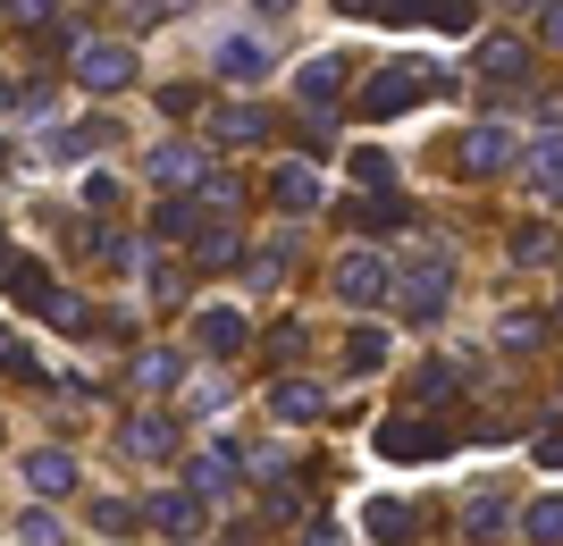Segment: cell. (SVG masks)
I'll return each instance as SVG.
<instances>
[{"label":"cell","instance_id":"cell-1","mask_svg":"<svg viewBox=\"0 0 563 546\" xmlns=\"http://www.w3.org/2000/svg\"><path fill=\"white\" fill-rule=\"evenodd\" d=\"M421 93H438V76H421V59H396V68H378V76H371L362 119H396V110H412Z\"/></svg>","mask_w":563,"mask_h":546},{"label":"cell","instance_id":"cell-2","mask_svg":"<svg viewBox=\"0 0 563 546\" xmlns=\"http://www.w3.org/2000/svg\"><path fill=\"white\" fill-rule=\"evenodd\" d=\"M446 286H454L446 261H412V269H396V320H438V311H446Z\"/></svg>","mask_w":563,"mask_h":546},{"label":"cell","instance_id":"cell-3","mask_svg":"<svg viewBox=\"0 0 563 546\" xmlns=\"http://www.w3.org/2000/svg\"><path fill=\"white\" fill-rule=\"evenodd\" d=\"M76 85H85L93 101L126 93V85H135V51H126V43H85V51H76Z\"/></svg>","mask_w":563,"mask_h":546},{"label":"cell","instance_id":"cell-4","mask_svg":"<svg viewBox=\"0 0 563 546\" xmlns=\"http://www.w3.org/2000/svg\"><path fill=\"white\" fill-rule=\"evenodd\" d=\"M329 286H336V303H353V311H371V303H387V294H396V278H387V261H378V253H345Z\"/></svg>","mask_w":563,"mask_h":546},{"label":"cell","instance_id":"cell-5","mask_svg":"<svg viewBox=\"0 0 563 546\" xmlns=\"http://www.w3.org/2000/svg\"><path fill=\"white\" fill-rule=\"evenodd\" d=\"M118 446L135 454V463H168V454H177V421H168V412H126Z\"/></svg>","mask_w":563,"mask_h":546},{"label":"cell","instance_id":"cell-6","mask_svg":"<svg viewBox=\"0 0 563 546\" xmlns=\"http://www.w3.org/2000/svg\"><path fill=\"white\" fill-rule=\"evenodd\" d=\"M505 160H514V135H505V126H471V135L454 143V168H463V177H496Z\"/></svg>","mask_w":563,"mask_h":546},{"label":"cell","instance_id":"cell-7","mask_svg":"<svg viewBox=\"0 0 563 546\" xmlns=\"http://www.w3.org/2000/svg\"><path fill=\"white\" fill-rule=\"evenodd\" d=\"M378 454H387V463H421V454H446V428H438V421H387V428H378Z\"/></svg>","mask_w":563,"mask_h":546},{"label":"cell","instance_id":"cell-8","mask_svg":"<svg viewBox=\"0 0 563 546\" xmlns=\"http://www.w3.org/2000/svg\"><path fill=\"white\" fill-rule=\"evenodd\" d=\"M244 336H253V328H244V311H194V345H202V354H211V361H228V354H244Z\"/></svg>","mask_w":563,"mask_h":546},{"label":"cell","instance_id":"cell-9","mask_svg":"<svg viewBox=\"0 0 563 546\" xmlns=\"http://www.w3.org/2000/svg\"><path fill=\"white\" fill-rule=\"evenodd\" d=\"M269 202H278L286 219L320 211V177H311V160H286V168H269Z\"/></svg>","mask_w":563,"mask_h":546},{"label":"cell","instance_id":"cell-10","mask_svg":"<svg viewBox=\"0 0 563 546\" xmlns=\"http://www.w3.org/2000/svg\"><path fill=\"white\" fill-rule=\"evenodd\" d=\"M345 76H353V59H345V51H320V59H303V76H295V93H303V110L336 101V93H345Z\"/></svg>","mask_w":563,"mask_h":546},{"label":"cell","instance_id":"cell-11","mask_svg":"<svg viewBox=\"0 0 563 546\" xmlns=\"http://www.w3.org/2000/svg\"><path fill=\"white\" fill-rule=\"evenodd\" d=\"M211 68L228 76V85H261V76H269V43H253V34H228V43L211 51Z\"/></svg>","mask_w":563,"mask_h":546},{"label":"cell","instance_id":"cell-12","mask_svg":"<svg viewBox=\"0 0 563 546\" xmlns=\"http://www.w3.org/2000/svg\"><path fill=\"white\" fill-rule=\"evenodd\" d=\"M152 177H161V186H211V152H202V143H161V152H152Z\"/></svg>","mask_w":563,"mask_h":546},{"label":"cell","instance_id":"cell-13","mask_svg":"<svg viewBox=\"0 0 563 546\" xmlns=\"http://www.w3.org/2000/svg\"><path fill=\"white\" fill-rule=\"evenodd\" d=\"M143 513H152V530H168V538H202V497H194V488H168V497H152Z\"/></svg>","mask_w":563,"mask_h":546},{"label":"cell","instance_id":"cell-14","mask_svg":"<svg viewBox=\"0 0 563 546\" xmlns=\"http://www.w3.org/2000/svg\"><path fill=\"white\" fill-rule=\"evenodd\" d=\"M345 219H353V227H362V236H396V227H404V219H412V211H404L396 193L378 186V193H362V202H345Z\"/></svg>","mask_w":563,"mask_h":546},{"label":"cell","instance_id":"cell-15","mask_svg":"<svg viewBox=\"0 0 563 546\" xmlns=\"http://www.w3.org/2000/svg\"><path fill=\"white\" fill-rule=\"evenodd\" d=\"M126 379H135V387H143V395H168V387L186 379V361L168 354V345H143V354H135V361H126Z\"/></svg>","mask_w":563,"mask_h":546},{"label":"cell","instance_id":"cell-16","mask_svg":"<svg viewBox=\"0 0 563 546\" xmlns=\"http://www.w3.org/2000/svg\"><path fill=\"white\" fill-rule=\"evenodd\" d=\"M25 488H34V497H68V488H76V454L43 446L34 463H25Z\"/></svg>","mask_w":563,"mask_h":546},{"label":"cell","instance_id":"cell-17","mask_svg":"<svg viewBox=\"0 0 563 546\" xmlns=\"http://www.w3.org/2000/svg\"><path fill=\"white\" fill-rule=\"evenodd\" d=\"M101 143H110V126H101V119H85V126H51V135H43V152H51V160H93Z\"/></svg>","mask_w":563,"mask_h":546},{"label":"cell","instance_id":"cell-18","mask_svg":"<svg viewBox=\"0 0 563 546\" xmlns=\"http://www.w3.org/2000/svg\"><path fill=\"white\" fill-rule=\"evenodd\" d=\"M269 412H278V421H320L329 395H320L311 379H278V387H269Z\"/></svg>","mask_w":563,"mask_h":546},{"label":"cell","instance_id":"cell-19","mask_svg":"<svg viewBox=\"0 0 563 546\" xmlns=\"http://www.w3.org/2000/svg\"><path fill=\"white\" fill-rule=\"evenodd\" d=\"M211 135L228 143V152H244V143H261L269 126H261V110H253V101H228V110H211Z\"/></svg>","mask_w":563,"mask_h":546},{"label":"cell","instance_id":"cell-20","mask_svg":"<svg viewBox=\"0 0 563 546\" xmlns=\"http://www.w3.org/2000/svg\"><path fill=\"white\" fill-rule=\"evenodd\" d=\"M9 294H18L25 311H43V320H51V303H59V286L43 278V261H9Z\"/></svg>","mask_w":563,"mask_h":546},{"label":"cell","instance_id":"cell-21","mask_svg":"<svg viewBox=\"0 0 563 546\" xmlns=\"http://www.w3.org/2000/svg\"><path fill=\"white\" fill-rule=\"evenodd\" d=\"M194 269H235V253H244V244H235V227H194Z\"/></svg>","mask_w":563,"mask_h":546},{"label":"cell","instance_id":"cell-22","mask_svg":"<svg viewBox=\"0 0 563 546\" xmlns=\"http://www.w3.org/2000/svg\"><path fill=\"white\" fill-rule=\"evenodd\" d=\"M362 522H371V538H378V546H404V538H412V504H396V497H378L371 513H362Z\"/></svg>","mask_w":563,"mask_h":546},{"label":"cell","instance_id":"cell-23","mask_svg":"<svg viewBox=\"0 0 563 546\" xmlns=\"http://www.w3.org/2000/svg\"><path fill=\"white\" fill-rule=\"evenodd\" d=\"M228 488H235V454L211 446L202 463H194V497H228Z\"/></svg>","mask_w":563,"mask_h":546},{"label":"cell","instance_id":"cell-24","mask_svg":"<svg viewBox=\"0 0 563 546\" xmlns=\"http://www.w3.org/2000/svg\"><path fill=\"white\" fill-rule=\"evenodd\" d=\"M530 186H539V193H563V135H547L539 152H530Z\"/></svg>","mask_w":563,"mask_h":546},{"label":"cell","instance_id":"cell-25","mask_svg":"<svg viewBox=\"0 0 563 546\" xmlns=\"http://www.w3.org/2000/svg\"><path fill=\"white\" fill-rule=\"evenodd\" d=\"M521 530H530L539 546H563V497H539L530 513H521Z\"/></svg>","mask_w":563,"mask_h":546},{"label":"cell","instance_id":"cell-26","mask_svg":"<svg viewBox=\"0 0 563 546\" xmlns=\"http://www.w3.org/2000/svg\"><path fill=\"white\" fill-rule=\"evenodd\" d=\"M353 186H362V193H378V186H387V177H396V160H387V152H378V143H362V152H353Z\"/></svg>","mask_w":563,"mask_h":546},{"label":"cell","instance_id":"cell-27","mask_svg":"<svg viewBox=\"0 0 563 546\" xmlns=\"http://www.w3.org/2000/svg\"><path fill=\"white\" fill-rule=\"evenodd\" d=\"M521 59H530V51H521V43H505V34H496V43L479 51V76H496V85H514V76H521Z\"/></svg>","mask_w":563,"mask_h":546},{"label":"cell","instance_id":"cell-28","mask_svg":"<svg viewBox=\"0 0 563 546\" xmlns=\"http://www.w3.org/2000/svg\"><path fill=\"white\" fill-rule=\"evenodd\" d=\"M387 361V336L378 328H353V345H345V370H378Z\"/></svg>","mask_w":563,"mask_h":546},{"label":"cell","instance_id":"cell-29","mask_svg":"<svg viewBox=\"0 0 563 546\" xmlns=\"http://www.w3.org/2000/svg\"><path fill=\"white\" fill-rule=\"evenodd\" d=\"M303 345H311V328H303V320H286V328H269V361H303Z\"/></svg>","mask_w":563,"mask_h":546},{"label":"cell","instance_id":"cell-30","mask_svg":"<svg viewBox=\"0 0 563 546\" xmlns=\"http://www.w3.org/2000/svg\"><path fill=\"white\" fill-rule=\"evenodd\" d=\"M496 522H505V497H471L463 504V530H471V538H488Z\"/></svg>","mask_w":563,"mask_h":546},{"label":"cell","instance_id":"cell-31","mask_svg":"<svg viewBox=\"0 0 563 546\" xmlns=\"http://www.w3.org/2000/svg\"><path fill=\"white\" fill-rule=\"evenodd\" d=\"M194 227H202V219H194V202H161V236H168V244H194Z\"/></svg>","mask_w":563,"mask_h":546},{"label":"cell","instance_id":"cell-32","mask_svg":"<svg viewBox=\"0 0 563 546\" xmlns=\"http://www.w3.org/2000/svg\"><path fill=\"white\" fill-rule=\"evenodd\" d=\"M261 513H269V522H303V488H269Z\"/></svg>","mask_w":563,"mask_h":546},{"label":"cell","instance_id":"cell-33","mask_svg":"<svg viewBox=\"0 0 563 546\" xmlns=\"http://www.w3.org/2000/svg\"><path fill=\"white\" fill-rule=\"evenodd\" d=\"M0 9H9L18 25H34V34H43V25L59 18V0H0Z\"/></svg>","mask_w":563,"mask_h":546},{"label":"cell","instance_id":"cell-34","mask_svg":"<svg viewBox=\"0 0 563 546\" xmlns=\"http://www.w3.org/2000/svg\"><path fill=\"white\" fill-rule=\"evenodd\" d=\"M18 538H25V546H59V522H51V513H25Z\"/></svg>","mask_w":563,"mask_h":546},{"label":"cell","instance_id":"cell-35","mask_svg":"<svg viewBox=\"0 0 563 546\" xmlns=\"http://www.w3.org/2000/svg\"><path fill=\"white\" fill-rule=\"evenodd\" d=\"M93 530H135V504H118V497L93 504Z\"/></svg>","mask_w":563,"mask_h":546},{"label":"cell","instance_id":"cell-36","mask_svg":"<svg viewBox=\"0 0 563 546\" xmlns=\"http://www.w3.org/2000/svg\"><path fill=\"white\" fill-rule=\"evenodd\" d=\"M85 211H93V219L118 211V186H110V177H93V186H85Z\"/></svg>","mask_w":563,"mask_h":546},{"label":"cell","instance_id":"cell-37","mask_svg":"<svg viewBox=\"0 0 563 546\" xmlns=\"http://www.w3.org/2000/svg\"><path fill=\"white\" fill-rule=\"evenodd\" d=\"M547 43H563V0H555V9H547Z\"/></svg>","mask_w":563,"mask_h":546},{"label":"cell","instance_id":"cell-38","mask_svg":"<svg viewBox=\"0 0 563 546\" xmlns=\"http://www.w3.org/2000/svg\"><path fill=\"white\" fill-rule=\"evenodd\" d=\"M303 546H336V530H329V522H320V530H303Z\"/></svg>","mask_w":563,"mask_h":546},{"label":"cell","instance_id":"cell-39","mask_svg":"<svg viewBox=\"0 0 563 546\" xmlns=\"http://www.w3.org/2000/svg\"><path fill=\"white\" fill-rule=\"evenodd\" d=\"M336 9H345V18H371V9H378V0H336Z\"/></svg>","mask_w":563,"mask_h":546},{"label":"cell","instance_id":"cell-40","mask_svg":"<svg viewBox=\"0 0 563 546\" xmlns=\"http://www.w3.org/2000/svg\"><path fill=\"white\" fill-rule=\"evenodd\" d=\"M261 9H295V0H261Z\"/></svg>","mask_w":563,"mask_h":546},{"label":"cell","instance_id":"cell-41","mask_svg":"<svg viewBox=\"0 0 563 546\" xmlns=\"http://www.w3.org/2000/svg\"><path fill=\"white\" fill-rule=\"evenodd\" d=\"M514 9H539V0H514Z\"/></svg>","mask_w":563,"mask_h":546},{"label":"cell","instance_id":"cell-42","mask_svg":"<svg viewBox=\"0 0 563 546\" xmlns=\"http://www.w3.org/2000/svg\"><path fill=\"white\" fill-rule=\"evenodd\" d=\"M0 168H9V143H0Z\"/></svg>","mask_w":563,"mask_h":546},{"label":"cell","instance_id":"cell-43","mask_svg":"<svg viewBox=\"0 0 563 546\" xmlns=\"http://www.w3.org/2000/svg\"><path fill=\"white\" fill-rule=\"evenodd\" d=\"M0 101H9V85H0Z\"/></svg>","mask_w":563,"mask_h":546}]
</instances>
